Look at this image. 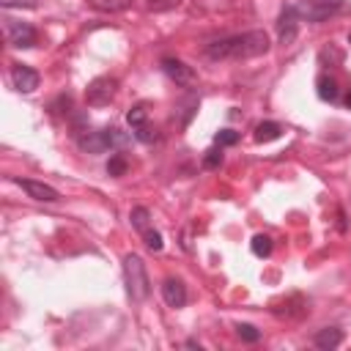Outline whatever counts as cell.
<instances>
[{"label": "cell", "instance_id": "cell-30", "mask_svg": "<svg viewBox=\"0 0 351 351\" xmlns=\"http://www.w3.org/2000/svg\"><path fill=\"white\" fill-rule=\"evenodd\" d=\"M348 41H351V36H348Z\"/></svg>", "mask_w": 351, "mask_h": 351}, {"label": "cell", "instance_id": "cell-1", "mask_svg": "<svg viewBox=\"0 0 351 351\" xmlns=\"http://www.w3.org/2000/svg\"><path fill=\"white\" fill-rule=\"evenodd\" d=\"M269 52V36L263 30H247L239 36H228L219 41H211L206 47V55L211 60H247Z\"/></svg>", "mask_w": 351, "mask_h": 351}, {"label": "cell", "instance_id": "cell-5", "mask_svg": "<svg viewBox=\"0 0 351 351\" xmlns=\"http://www.w3.org/2000/svg\"><path fill=\"white\" fill-rule=\"evenodd\" d=\"M162 69H165V74H167V77H170L176 85H181V88H192V85L197 82L195 69H192V66H186L184 60L165 58V60H162Z\"/></svg>", "mask_w": 351, "mask_h": 351}, {"label": "cell", "instance_id": "cell-16", "mask_svg": "<svg viewBox=\"0 0 351 351\" xmlns=\"http://www.w3.org/2000/svg\"><path fill=\"white\" fill-rule=\"evenodd\" d=\"M101 132H104V143H107V148H123V145L129 143V134H123V132L115 129V126L101 129Z\"/></svg>", "mask_w": 351, "mask_h": 351}, {"label": "cell", "instance_id": "cell-21", "mask_svg": "<svg viewBox=\"0 0 351 351\" xmlns=\"http://www.w3.org/2000/svg\"><path fill=\"white\" fill-rule=\"evenodd\" d=\"M143 239H145V247H148L151 252H159V250L165 247V241H162V233H159V230H151V228H148V230L143 233Z\"/></svg>", "mask_w": 351, "mask_h": 351}, {"label": "cell", "instance_id": "cell-17", "mask_svg": "<svg viewBox=\"0 0 351 351\" xmlns=\"http://www.w3.org/2000/svg\"><path fill=\"white\" fill-rule=\"evenodd\" d=\"M129 219H132V225L140 230V233H145L151 225H148V219H151V214H148V208L145 206H137V208H132V214H129Z\"/></svg>", "mask_w": 351, "mask_h": 351}, {"label": "cell", "instance_id": "cell-13", "mask_svg": "<svg viewBox=\"0 0 351 351\" xmlns=\"http://www.w3.org/2000/svg\"><path fill=\"white\" fill-rule=\"evenodd\" d=\"M80 148L88 151V154H99V151H104V148H107V143H104V132H85V134L80 137Z\"/></svg>", "mask_w": 351, "mask_h": 351}, {"label": "cell", "instance_id": "cell-28", "mask_svg": "<svg viewBox=\"0 0 351 351\" xmlns=\"http://www.w3.org/2000/svg\"><path fill=\"white\" fill-rule=\"evenodd\" d=\"M321 3H326V5H329V8H335V11L343 5V0H321Z\"/></svg>", "mask_w": 351, "mask_h": 351}, {"label": "cell", "instance_id": "cell-12", "mask_svg": "<svg viewBox=\"0 0 351 351\" xmlns=\"http://www.w3.org/2000/svg\"><path fill=\"white\" fill-rule=\"evenodd\" d=\"M315 88H318V96H321L324 101H335V99L340 96L337 80H335V77H329V74H321V77H318V82H315Z\"/></svg>", "mask_w": 351, "mask_h": 351}, {"label": "cell", "instance_id": "cell-23", "mask_svg": "<svg viewBox=\"0 0 351 351\" xmlns=\"http://www.w3.org/2000/svg\"><path fill=\"white\" fill-rule=\"evenodd\" d=\"M236 335H239L244 343H255V340L261 337V332H258L252 324H239V326H236Z\"/></svg>", "mask_w": 351, "mask_h": 351}, {"label": "cell", "instance_id": "cell-19", "mask_svg": "<svg viewBox=\"0 0 351 351\" xmlns=\"http://www.w3.org/2000/svg\"><path fill=\"white\" fill-rule=\"evenodd\" d=\"M126 121H129L132 129L140 126V123H145V121H148V104H134V107L126 112Z\"/></svg>", "mask_w": 351, "mask_h": 351}, {"label": "cell", "instance_id": "cell-9", "mask_svg": "<svg viewBox=\"0 0 351 351\" xmlns=\"http://www.w3.org/2000/svg\"><path fill=\"white\" fill-rule=\"evenodd\" d=\"M162 299L167 302V307H184L186 304V285L178 277H167L162 282Z\"/></svg>", "mask_w": 351, "mask_h": 351}, {"label": "cell", "instance_id": "cell-18", "mask_svg": "<svg viewBox=\"0 0 351 351\" xmlns=\"http://www.w3.org/2000/svg\"><path fill=\"white\" fill-rule=\"evenodd\" d=\"M252 252L258 255V258H269L271 255V239L266 236V233H258V236H252Z\"/></svg>", "mask_w": 351, "mask_h": 351}, {"label": "cell", "instance_id": "cell-7", "mask_svg": "<svg viewBox=\"0 0 351 351\" xmlns=\"http://www.w3.org/2000/svg\"><path fill=\"white\" fill-rule=\"evenodd\" d=\"M11 82L19 93H33L38 88V71H33L25 63H14L11 66Z\"/></svg>", "mask_w": 351, "mask_h": 351}, {"label": "cell", "instance_id": "cell-14", "mask_svg": "<svg viewBox=\"0 0 351 351\" xmlns=\"http://www.w3.org/2000/svg\"><path fill=\"white\" fill-rule=\"evenodd\" d=\"M280 134H282V126L274 123V121H263V123L255 126V140H258V143H271V140H277Z\"/></svg>", "mask_w": 351, "mask_h": 351}, {"label": "cell", "instance_id": "cell-4", "mask_svg": "<svg viewBox=\"0 0 351 351\" xmlns=\"http://www.w3.org/2000/svg\"><path fill=\"white\" fill-rule=\"evenodd\" d=\"M5 22V41L16 49H27L36 44V27L27 22H16V19H3Z\"/></svg>", "mask_w": 351, "mask_h": 351}, {"label": "cell", "instance_id": "cell-29", "mask_svg": "<svg viewBox=\"0 0 351 351\" xmlns=\"http://www.w3.org/2000/svg\"><path fill=\"white\" fill-rule=\"evenodd\" d=\"M346 107L351 110V88H348V93H346Z\"/></svg>", "mask_w": 351, "mask_h": 351}, {"label": "cell", "instance_id": "cell-25", "mask_svg": "<svg viewBox=\"0 0 351 351\" xmlns=\"http://www.w3.org/2000/svg\"><path fill=\"white\" fill-rule=\"evenodd\" d=\"M219 165H222V151H219V148H211V151H206V156H203V167L214 170V167H219Z\"/></svg>", "mask_w": 351, "mask_h": 351}, {"label": "cell", "instance_id": "cell-26", "mask_svg": "<svg viewBox=\"0 0 351 351\" xmlns=\"http://www.w3.org/2000/svg\"><path fill=\"white\" fill-rule=\"evenodd\" d=\"M217 145L222 148V145H233L236 140H239V132H233V129H222V132H217Z\"/></svg>", "mask_w": 351, "mask_h": 351}, {"label": "cell", "instance_id": "cell-22", "mask_svg": "<svg viewBox=\"0 0 351 351\" xmlns=\"http://www.w3.org/2000/svg\"><path fill=\"white\" fill-rule=\"evenodd\" d=\"M134 137H137V140H143V143H154V140H156V129L145 121V123L134 126Z\"/></svg>", "mask_w": 351, "mask_h": 351}, {"label": "cell", "instance_id": "cell-24", "mask_svg": "<svg viewBox=\"0 0 351 351\" xmlns=\"http://www.w3.org/2000/svg\"><path fill=\"white\" fill-rule=\"evenodd\" d=\"M181 0H145L148 11H156V14H165V11H173Z\"/></svg>", "mask_w": 351, "mask_h": 351}, {"label": "cell", "instance_id": "cell-11", "mask_svg": "<svg viewBox=\"0 0 351 351\" xmlns=\"http://www.w3.org/2000/svg\"><path fill=\"white\" fill-rule=\"evenodd\" d=\"M313 343H315L318 348H324V351H332V348H337V346L343 343V332H340L337 326L318 329V332H315V337H313Z\"/></svg>", "mask_w": 351, "mask_h": 351}, {"label": "cell", "instance_id": "cell-6", "mask_svg": "<svg viewBox=\"0 0 351 351\" xmlns=\"http://www.w3.org/2000/svg\"><path fill=\"white\" fill-rule=\"evenodd\" d=\"M296 30H299V11L293 5L282 8L280 11V19H277V36H280V44H291L296 38Z\"/></svg>", "mask_w": 351, "mask_h": 351}, {"label": "cell", "instance_id": "cell-15", "mask_svg": "<svg viewBox=\"0 0 351 351\" xmlns=\"http://www.w3.org/2000/svg\"><path fill=\"white\" fill-rule=\"evenodd\" d=\"M88 5L101 14H118V11H126L132 5V0H88Z\"/></svg>", "mask_w": 351, "mask_h": 351}, {"label": "cell", "instance_id": "cell-20", "mask_svg": "<svg viewBox=\"0 0 351 351\" xmlns=\"http://www.w3.org/2000/svg\"><path fill=\"white\" fill-rule=\"evenodd\" d=\"M126 167H129V162H126L123 154H112L110 162H107V173H110V176H123Z\"/></svg>", "mask_w": 351, "mask_h": 351}, {"label": "cell", "instance_id": "cell-10", "mask_svg": "<svg viewBox=\"0 0 351 351\" xmlns=\"http://www.w3.org/2000/svg\"><path fill=\"white\" fill-rule=\"evenodd\" d=\"M296 11H299V16H307L310 22H321V19H326L329 14H335V8H329V5L321 3V0L302 3V5H296Z\"/></svg>", "mask_w": 351, "mask_h": 351}, {"label": "cell", "instance_id": "cell-2", "mask_svg": "<svg viewBox=\"0 0 351 351\" xmlns=\"http://www.w3.org/2000/svg\"><path fill=\"white\" fill-rule=\"evenodd\" d=\"M123 282H126V293L132 296V302H145L151 293V282H148V269L143 263L140 255L129 252L123 255Z\"/></svg>", "mask_w": 351, "mask_h": 351}, {"label": "cell", "instance_id": "cell-27", "mask_svg": "<svg viewBox=\"0 0 351 351\" xmlns=\"http://www.w3.org/2000/svg\"><path fill=\"white\" fill-rule=\"evenodd\" d=\"M3 8H36L38 0H0Z\"/></svg>", "mask_w": 351, "mask_h": 351}, {"label": "cell", "instance_id": "cell-8", "mask_svg": "<svg viewBox=\"0 0 351 351\" xmlns=\"http://www.w3.org/2000/svg\"><path fill=\"white\" fill-rule=\"evenodd\" d=\"M16 184L33 197V200H41V203H55L60 195H58V189L55 186H49V184H44V181H30V178H16Z\"/></svg>", "mask_w": 351, "mask_h": 351}, {"label": "cell", "instance_id": "cell-3", "mask_svg": "<svg viewBox=\"0 0 351 351\" xmlns=\"http://www.w3.org/2000/svg\"><path fill=\"white\" fill-rule=\"evenodd\" d=\"M115 93H118V80L115 77H96L85 88V101L90 107H104L115 99Z\"/></svg>", "mask_w": 351, "mask_h": 351}]
</instances>
